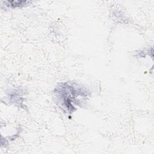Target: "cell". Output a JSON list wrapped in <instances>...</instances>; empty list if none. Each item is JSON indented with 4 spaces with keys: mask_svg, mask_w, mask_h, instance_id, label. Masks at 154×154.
<instances>
[{
    "mask_svg": "<svg viewBox=\"0 0 154 154\" xmlns=\"http://www.w3.org/2000/svg\"><path fill=\"white\" fill-rule=\"evenodd\" d=\"M7 6H11L12 7H19L21 6H24L26 5L28 1H7Z\"/></svg>",
    "mask_w": 154,
    "mask_h": 154,
    "instance_id": "6da1fadb",
    "label": "cell"
}]
</instances>
